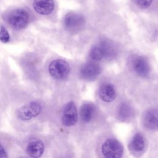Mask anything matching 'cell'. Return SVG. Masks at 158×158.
<instances>
[{
    "mask_svg": "<svg viewBox=\"0 0 158 158\" xmlns=\"http://www.w3.org/2000/svg\"><path fill=\"white\" fill-rule=\"evenodd\" d=\"M7 22L14 29L25 28L28 24L30 17L28 12L22 8L12 10L7 15Z\"/></svg>",
    "mask_w": 158,
    "mask_h": 158,
    "instance_id": "1",
    "label": "cell"
},
{
    "mask_svg": "<svg viewBox=\"0 0 158 158\" xmlns=\"http://www.w3.org/2000/svg\"><path fill=\"white\" fill-rule=\"evenodd\" d=\"M41 111V105L36 101H31L20 107L17 110V116L21 120L27 121L39 115Z\"/></svg>",
    "mask_w": 158,
    "mask_h": 158,
    "instance_id": "2",
    "label": "cell"
},
{
    "mask_svg": "<svg viewBox=\"0 0 158 158\" xmlns=\"http://www.w3.org/2000/svg\"><path fill=\"white\" fill-rule=\"evenodd\" d=\"M49 72L54 79H65L70 73L69 64L62 59L54 60L49 64Z\"/></svg>",
    "mask_w": 158,
    "mask_h": 158,
    "instance_id": "3",
    "label": "cell"
},
{
    "mask_svg": "<svg viewBox=\"0 0 158 158\" xmlns=\"http://www.w3.org/2000/svg\"><path fill=\"white\" fill-rule=\"evenodd\" d=\"M102 153L107 158H118L122 156L123 149L121 143L115 139H107L102 145Z\"/></svg>",
    "mask_w": 158,
    "mask_h": 158,
    "instance_id": "4",
    "label": "cell"
},
{
    "mask_svg": "<svg viewBox=\"0 0 158 158\" xmlns=\"http://www.w3.org/2000/svg\"><path fill=\"white\" fill-rule=\"evenodd\" d=\"M64 24L67 30L70 32H77L83 27L85 19L81 14L70 12L65 15Z\"/></svg>",
    "mask_w": 158,
    "mask_h": 158,
    "instance_id": "5",
    "label": "cell"
},
{
    "mask_svg": "<svg viewBox=\"0 0 158 158\" xmlns=\"http://www.w3.org/2000/svg\"><path fill=\"white\" fill-rule=\"evenodd\" d=\"M77 120L78 114L76 105L73 101H70L64 107L62 123L64 126L71 127L76 124Z\"/></svg>",
    "mask_w": 158,
    "mask_h": 158,
    "instance_id": "6",
    "label": "cell"
},
{
    "mask_svg": "<svg viewBox=\"0 0 158 158\" xmlns=\"http://www.w3.org/2000/svg\"><path fill=\"white\" fill-rule=\"evenodd\" d=\"M101 67L95 62H87L83 64L80 70V74L83 80L91 81L95 80L101 73Z\"/></svg>",
    "mask_w": 158,
    "mask_h": 158,
    "instance_id": "7",
    "label": "cell"
},
{
    "mask_svg": "<svg viewBox=\"0 0 158 158\" xmlns=\"http://www.w3.org/2000/svg\"><path fill=\"white\" fill-rule=\"evenodd\" d=\"M135 73L141 77H146L150 72V67L148 61L141 56H136L132 62Z\"/></svg>",
    "mask_w": 158,
    "mask_h": 158,
    "instance_id": "8",
    "label": "cell"
},
{
    "mask_svg": "<svg viewBox=\"0 0 158 158\" xmlns=\"http://www.w3.org/2000/svg\"><path fill=\"white\" fill-rule=\"evenodd\" d=\"M44 151V145L43 141L39 139H33L28 142L26 147V152L28 155L33 158L41 157Z\"/></svg>",
    "mask_w": 158,
    "mask_h": 158,
    "instance_id": "9",
    "label": "cell"
},
{
    "mask_svg": "<svg viewBox=\"0 0 158 158\" xmlns=\"http://www.w3.org/2000/svg\"><path fill=\"white\" fill-rule=\"evenodd\" d=\"M33 7L39 14L46 15L51 14L54 9V0H33Z\"/></svg>",
    "mask_w": 158,
    "mask_h": 158,
    "instance_id": "10",
    "label": "cell"
},
{
    "mask_svg": "<svg viewBox=\"0 0 158 158\" xmlns=\"http://www.w3.org/2000/svg\"><path fill=\"white\" fill-rule=\"evenodd\" d=\"M143 122L146 128L149 130L158 128V109H151L143 115Z\"/></svg>",
    "mask_w": 158,
    "mask_h": 158,
    "instance_id": "11",
    "label": "cell"
},
{
    "mask_svg": "<svg viewBox=\"0 0 158 158\" xmlns=\"http://www.w3.org/2000/svg\"><path fill=\"white\" fill-rule=\"evenodd\" d=\"M99 96L104 102H112L116 98L114 87L110 83H104L99 89Z\"/></svg>",
    "mask_w": 158,
    "mask_h": 158,
    "instance_id": "12",
    "label": "cell"
},
{
    "mask_svg": "<svg viewBox=\"0 0 158 158\" xmlns=\"http://www.w3.org/2000/svg\"><path fill=\"white\" fill-rule=\"evenodd\" d=\"M94 106L91 103L83 104L80 108V116L82 120L88 123L92 119L94 113Z\"/></svg>",
    "mask_w": 158,
    "mask_h": 158,
    "instance_id": "13",
    "label": "cell"
},
{
    "mask_svg": "<svg viewBox=\"0 0 158 158\" xmlns=\"http://www.w3.org/2000/svg\"><path fill=\"white\" fill-rule=\"evenodd\" d=\"M144 146L145 142L143 135L140 133L135 134L130 143V149L134 152H140L144 149Z\"/></svg>",
    "mask_w": 158,
    "mask_h": 158,
    "instance_id": "14",
    "label": "cell"
},
{
    "mask_svg": "<svg viewBox=\"0 0 158 158\" xmlns=\"http://www.w3.org/2000/svg\"><path fill=\"white\" fill-rule=\"evenodd\" d=\"M131 115V109L129 105L125 103L122 104L118 110V117L124 121L128 119Z\"/></svg>",
    "mask_w": 158,
    "mask_h": 158,
    "instance_id": "15",
    "label": "cell"
},
{
    "mask_svg": "<svg viewBox=\"0 0 158 158\" xmlns=\"http://www.w3.org/2000/svg\"><path fill=\"white\" fill-rule=\"evenodd\" d=\"M90 57L94 60H101L104 58V54L103 50L99 44L98 45L94 46L90 51Z\"/></svg>",
    "mask_w": 158,
    "mask_h": 158,
    "instance_id": "16",
    "label": "cell"
},
{
    "mask_svg": "<svg viewBox=\"0 0 158 158\" xmlns=\"http://www.w3.org/2000/svg\"><path fill=\"white\" fill-rule=\"evenodd\" d=\"M0 41L3 43H7L10 41L9 33L4 26H1L0 28Z\"/></svg>",
    "mask_w": 158,
    "mask_h": 158,
    "instance_id": "17",
    "label": "cell"
},
{
    "mask_svg": "<svg viewBox=\"0 0 158 158\" xmlns=\"http://www.w3.org/2000/svg\"><path fill=\"white\" fill-rule=\"evenodd\" d=\"M133 2L141 9H147L149 7L153 0H132Z\"/></svg>",
    "mask_w": 158,
    "mask_h": 158,
    "instance_id": "18",
    "label": "cell"
},
{
    "mask_svg": "<svg viewBox=\"0 0 158 158\" xmlns=\"http://www.w3.org/2000/svg\"><path fill=\"white\" fill-rule=\"evenodd\" d=\"M7 157V153L0 143V158Z\"/></svg>",
    "mask_w": 158,
    "mask_h": 158,
    "instance_id": "19",
    "label": "cell"
}]
</instances>
